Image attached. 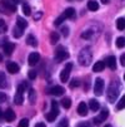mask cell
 I'll use <instances>...</instances> for the list:
<instances>
[{
    "instance_id": "cell-1",
    "label": "cell",
    "mask_w": 125,
    "mask_h": 127,
    "mask_svg": "<svg viewBox=\"0 0 125 127\" xmlns=\"http://www.w3.org/2000/svg\"><path fill=\"white\" fill-rule=\"evenodd\" d=\"M91 58H93V54L90 52V48L83 49L80 52V54H79V63H80V65L88 67L89 64H90V62H91Z\"/></svg>"
},
{
    "instance_id": "cell-2",
    "label": "cell",
    "mask_w": 125,
    "mask_h": 127,
    "mask_svg": "<svg viewBox=\"0 0 125 127\" xmlns=\"http://www.w3.org/2000/svg\"><path fill=\"white\" fill-rule=\"evenodd\" d=\"M119 92H120V89H119V86L118 83L115 82H111L109 88H108V93H106V97H108V101L110 103H114L119 96Z\"/></svg>"
},
{
    "instance_id": "cell-3",
    "label": "cell",
    "mask_w": 125,
    "mask_h": 127,
    "mask_svg": "<svg viewBox=\"0 0 125 127\" xmlns=\"http://www.w3.org/2000/svg\"><path fill=\"white\" fill-rule=\"evenodd\" d=\"M59 116V107H58V102H51V111L49 113H46V120L49 122L55 121V118Z\"/></svg>"
},
{
    "instance_id": "cell-4",
    "label": "cell",
    "mask_w": 125,
    "mask_h": 127,
    "mask_svg": "<svg viewBox=\"0 0 125 127\" xmlns=\"http://www.w3.org/2000/svg\"><path fill=\"white\" fill-rule=\"evenodd\" d=\"M68 58H69L68 50H66L64 47H59V48L56 49V52H55V61H56L58 63H60V62H63V61H65V59H68Z\"/></svg>"
},
{
    "instance_id": "cell-5",
    "label": "cell",
    "mask_w": 125,
    "mask_h": 127,
    "mask_svg": "<svg viewBox=\"0 0 125 127\" xmlns=\"http://www.w3.org/2000/svg\"><path fill=\"white\" fill-rule=\"evenodd\" d=\"M71 69H73V64H71V63H68V64L65 65V68L61 70V73H60V81H61V82H68Z\"/></svg>"
},
{
    "instance_id": "cell-6",
    "label": "cell",
    "mask_w": 125,
    "mask_h": 127,
    "mask_svg": "<svg viewBox=\"0 0 125 127\" xmlns=\"http://www.w3.org/2000/svg\"><path fill=\"white\" fill-rule=\"evenodd\" d=\"M103 89H104V81L101 78H96L95 83H94V93L96 96H101L103 95Z\"/></svg>"
},
{
    "instance_id": "cell-7",
    "label": "cell",
    "mask_w": 125,
    "mask_h": 127,
    "mask_svg": "<svg viewBox=\"0 0 125 127\" xmlns=\"http://www.w3.org/2000/svg\"><path fill=\"white\" fill-rule=\"evenodd\" d=\"M108 116H109V111L106 110V108H104V110L100 112V116H99V117H96V118H94V120H93V122H94L95 125H99L100 122H103V121H105L106 118H108Z\"/></svg>"
},
{
    "instance_id": "cell-8",
    "label": "cell",
    "mask_w": 125,
    "mask_h": 127,
    "mask_svg": "<svg viewBox=\"0 0 125 127\" xmlns=\"http://www.w3.org/2000/svg\"><path fill=\"white\" fill-rule=\"evenodd\" d=\"M6 69H8V72L9 73H11V74H15V73H18L19 72V65H18L15 62H10V63H8L6 64Z\"/></svg>"
},
{
    "instance_id": "cell-9",
    "label": "cell",
    "mask_w": 125,
    "mask_h": 127,
    "mask_svg": "<svg viewBox=\"0 0 125 127\" xmlns=\"http://www.w3.org/2000/svg\"><path fill=\"white\" fill-rule=\"evenodd\" d=\"M64 92H65L64 88L60 86H54L53 88H50V95H53V96H63Z\"/></svg>"
},
{
    "instance_id": "cell-10",
    "label": "cell",
    "mask_w": 125,
    "mask_h": 127,
    "mask_svg": "<svg viewBox=\"0 0 125 127\" xmlns=\"http://www.w3.org/2000/svg\"><path fill=\"white\" fill-rule=\"evenodd\" d=\"M39 59H40L39 53L34 52V53H31L30 56H29V59H28V62H29V64H30V65H35V64H36V63L39 62Z\"/></svg>"
},
{
    "instance_id": "cell-11",
    "label": "cell",
    "mask_w": 125,
    "mask_h": 127,
    "mask_svg": "<svg viewBox=\"0 0 125 127\" xmlns=\"http://www.w3.org/2000/svg\"><path fill=\"white\" fill-rule=\"evenodd\" d=\"M3 117H4L8 122H11V121L15 118V112L11 110V108H8L5 112H3Z\"/></svg>"
},
{
    "instance_id": "cell-12",
    "label": "cell",
    "mask_w": 125,
    "mask_h": 127,
    "mask_svg": "<svg viewBox=\"0 0 125 127\" xmlns=\"http://www.w3.org/2000/svg\"><path fill=\"white\" fill-rule=\"evenodd\" d=\"M78 113L80 116H83V117L88 115V106L85 104V102L79 103V106H78Z\"/></svg>"
},
{
    "instance_id": "cell-13",
    "label": "cell",
    "mask_w": 125,
    "mask_h": 127,
    "mask_svg": "<svg viewBox=\"0 0 125 127\" xmlns=\"http://www.w3.org/2000/svg\"><path fill=\"white\" fill-rule=\"evenodd\" d=\"M106 64H108V67L110 68V69H115L116 68V58L114 57V56H110L108 59H106Z\"/></svg>"
},
{
    "instance_id": "cell-14",
    "label": "cell",
    "mask_w": 125,
    "mask_h": 127,
    "mask_svg": "<svg viewBox=\"0 0 125 127\" xmlns=\"http://www.w3.org/2000/svg\"><path fill=\"white\" fill-rule=\"evenodd\" d=\"M14 48H15V45L13 43H5L4 47H3V49H4L6 56H10V54L13 53V50H14Z\"/></svg>"
},
{
    "instance_id": "cell-15",
    "label": "cell",
    "mask_w": 125,
    "mask_h": 127,
    "mask_svg": "<svg viewBox=\"0 0 125 127\" xmlns=\"http://www.w3.org/2000/svg\"><path fill=\"white\" fill-rule=\"evenodd\" d=\"M16 27L19 29H21V30H24L28 27V23H26L25 19H23L21 16H19V18H18V22H16Z\"/></svg>"
},
{
    "instance_id": "cell-16",
    "label": "cell",
    "mask_w": 125,
    "mask_h": 127,
    "mask_svg": "<svg viewBox=\"0 0 125 127\" xmlns=\"http://www.w3.org/2000/svg\"><path fill=\"white\" fill-rule=\"evenodd\" d=\"M104 68H105V63H104L103 61L95 62V64L93 65V70H94V72H101Z\"/></svg>"
},
{
    "instance_id": "cell-17",
    "label": "cell",
    "mask_w": 125,
    "mask_h": 127,
    "mask_svg": "<svg viewBox=\"0 0 125 127\" xmlns=\"http://www.w3.org/2000/svg\"><path fill=\"white\" fill-rule=\"evenodd\" d=\"M89 107H90L91 111H98L100 108V103L96 99H90V102H89Z\"/></svg>"
},
{
    "instance_id": "cell-18",
    "label": "cell",
    "mask_w": 125,
    "mask_h": 127,
    "mask_svg": "<svg viewBox=\"0 0 125 127\" xmlns=\"http://www.w3.org/2000/svg\"><path fill=\"white\" fill-rule=\"evenodd\" d=\"M88 9L91 10V11H96L99 9V4L94 0H90V1H88Z\"/></svg>"
},
{
    "instance_id": "cell-19",
    "label": "cell",
    "mask_w": 125,
    "mask_h": 127,
    "mask_svg": "<svg viewBox=\"0 0 125 127\" xmlns=\"http://www.w3.org/2000/svg\"><path fill=\"white\" fill-rule=\"evenodd\" d=\"M63 15H64L65 19H68V18H73V16L75 15V10H74L73 8H68V9L63 13Z\"/></svg>"
},
{
    "instance_id": "cell-20",
    "label": "cell",
    "mask_w": 125,
    "mask_h": 127,
    "mask_svg": "<svg viewBox=\"0 0 125 127\" xmlns=\"http://www.w3.org/2000/svg\"><path fill=\"white\" fill-rule=\"evenodd\" d=\"M116 28L119 30H124L125 29V19L124 18H119V19L116 20Z\"/></svg>"
},
{
    "instance_id": "cell-21",
    "label": "cell",
    "mask_w": 125,
    "mask_h": 127,
    "mask_svg": "<svg viewBox=\"0 0 125 127\" xmlns=\"http://www.w3.org/2000/svg\"><path fill=\"white\" fill-rule=\"evenodd\" d=\"M59 42V34L56 33V32H53L51 34H50V43L51 44H55V43H58Z\"/></svg>"
},
{
    "instance_id": "cell-22",
    "label": "cell",
    "mask_w": 125,
    "mask_h": 127,
    "mask_svg": "<svg viewBox=\"0 0 125 127\" xmlns=\"http://www.w3.org/2000/svg\"><path fill=\"white\" fill-rule=\"evenodd\" d=\"M23 95L21 93H16L15 96H14V103L15 104H18V106H20L21 103H23Z\"/></svg>"
},
{
    "instance_id": "cell-23",
    "label": "cell",
    "mask_w": 125,
    "mask_h": 127,
    "mask_svg": "<svg viewBox=\"0 0 125 127\" xmlns=\"http://www.w3.org/2000/svg\"><path fill=\"white\" fill-rule=\"evenodd\" d=\"M35 99H36L35 89H30V91H29V102H30V104H34V103H35Z\"/></svg>"
},
{
    "instance_id": "cell-24",
    "label": "cell",
    "mask_w": 125,
    "mask_h": 127,
    "mask_svg": "<svg viewBox=\"0 0 125 127\" xmlns=\"http://www.w3.org/2000/svg\"><path fill=\"white\" fill-rule=\"evenodd\" d=\"M3 4L5 5V8H8V9L11 10V11H15V10H16V5H15L13 1H6V0H4Z\"/></svg>"
},
{
    "instance_id": "cell-25",
    "label": "cell",
    "mask_w": 125,
    "mask_h": 127,
    "mask_svg": "<svg viewBox=\"0 0 125 127\" xmlns=\"http://www.w3.org/2000/svg\"><path fill=\"white\" fill-rule=\"evenodd\" d=\"M6 86V77L4 72H0V88H4Z\"/></svg>"
},
{
    "instance_id": "cell-26",
    "label": "cell",
    "mask_w": 125,
    "mask_h": 127,
    "mask_svg": "<svg viewBox=\"0 0 125 127\" xmlns=\"http://www.w3.org/2000/svg\"><path fill=\"white\" fill-rule=\"evenodd\" d=\"M26 42H28V44L30 45V47H36L38 45V42H36V39H35L33 35H29L28 37V39H26Z\"/></svg>"
},
{
    "instance_id": "cell-27",
    "label": "cell",
    "mask_w": 125,
    "mask_h": 127,
    "mask_svg": "<svg viewBox=\"0 0 125 127\" xmlns=\"http://www.w3.org/2000/svg\"><path fill=\"white\" fill-rule=\"evenodd\" d=\"M13 35H14L15 38H20L21 35H23V30L19 29L18 27H14V29H13Z\"/></svg>"
},
{
    "instance_id": "cell-28",
    "label": "cell",
    "mask_w": 125,
    "mask_h": 127,
    "mask_svg": "<svg viewBox=\"0 0 125 127\" xmlns=\"http://www.w3.org/2000/svg\"><path fill=\"white\" fill-rule=\"evenodd\" d=\"M61 106L64 107V108H70V106H71V99L70 98H63L61 99Z\"/></svg>"
},
{
    "instance_id": "cell-29",
    "label": "cell",
    "mask_w": 125,
    "mask_h": 127,
    "mask_svg": "<svg viewBox=\"0 0 125 127\" xmlns=\"http://www.w3.org/2000/svg\"><path fill=\"white\" fill-rule=\"evenodd\" d=\"M91 35H93L91 30H85V32L81 33V38L83 39H89V38H91Z\"/></svg>"
},
{
    "instance_id": "cell-30",
    "label": "cell",
    "mask_w": 125,
    "mask_h": 127,
    "mask_svg": "<svg viewBox=\"0 0 125 127\" xmlns=\"http://www.w3.org/2000/svg\"><path fill=\"white\" fill-rule=\"evenodd\" d=\"M116 45H118V48H123L125 45V38L124 37H119L116 39Z\"/></svg>"
},
{
    "instance_id": "cell-31",
    "label": "cell",
    "mask_w": 125,
    "mask_h": 127,
    "mask_svg": "<svg viewBox=\"0 0 125 127\" xmlns=\"http://www.w3.org/2000/svg\"><path fill=\"white\" fill-rule=\"evenodd\" d=\"M25 89H28V84L24 82V83H21L19 87H18V93H21L23 95V92H24Z\"/></svg>"
},
{
    "instance_id": "cell-32",
    "label": "cell",
    "mask_w": 125,
    "mask_h": 127,
    "mask_svg": "<svg viewBox=\"0 0 125 127\" xmlns=\"http://www.w3.org/2000/svg\"><path fill=\"white\" fill-rule=\"evenodd\" d=\"M23 13L25 15H30L31 14V10H30V6L28 4H23Z\"/></svg>"
},
{
    "instance_id": "cell-33",
    "label": "cell",
    "mask_w": 125,
    "mask_h": 127,
    "mask_svg": "<svg viewBox=\"0 0 125 127\" xmlns=\"http://www.w3.org/2000/svg\"><path fill=\"white\" fill-rule=\"evenodd\" d=\"M124 107H125V97H121L119 103H118V106H116V108H118V110H123Z\"/></svg>"
},
{
    "instance_id": "cell-34",
    "label": "cell",
    "mask_w": 125,
    "mask_h": 127,
    "mask_svg": "<svg viewBox=\"0 0 125 127\" xmlns=\"http://www.w3.org/2000/svg\"><path fill=\"white\" fill-rule=\"evenodd\" d=\"M18 127H29V121H28L26 118H23V120L19 122Z\"/></svg>"
},
{
    "instance_id": "cell-35",
    "label": "cell",
    "mask_w": 125,
    "mask_h": 127,
    "mask_svg": "<svg viewBox=\"0 0 125 127\" xmlns=\"http://www.w3.org/2000/svg\"><path fill=\"white\" fill-rule=\"evenodd\" d=\"M64 20H65V18H64V15L61 14V15H60L59 18H56V19H55L54 24H55V25H60V24H61V23H63Z\"/></svg>"
},
{
    "instance_id": "cell-36",
    "label": "cell",
    "mask_w": 125,
    "mask_h": 127,
    "mask_svg": "<svg viewBox=\"0 0 125 127\" xmlns=\"http://www.w3.org/2000/svg\"><path fill=\"white\" fill-rule=\"evenodd\" d=\"M68 125H69V122H68V120L66 118H63L60 122H59V125H58V127H68Z\"/></svg>"
},
{
    "instance_id": "cell-37",
    "label": "cell",
    "mask_w": 125,
    "mask_h": 127,
    "mask_svg": "<svg viewBox=\"0 0 125 127\" xmlns=\"http://www.w3.org/2000/svg\"><path fill=\"white\" fill-rule=\"evenodd\" d=\"M28 76H29L30 79H35V78H36V72H35V70H29Z\"/></svg>"
},
{
    "instance_id": "cell-38",
    "label": "cell",
    "mask_w": 125,
    "mask_h": 127,
    "mask_svg": "<svg viewBox=\"0 0 125 127\" xmlns=\"http://www.w3.org/2000/svg\"><path fill=\"white\" fill-rule=\"evenodd\" d=\"M80 83H79V81L78 79H73V81H71V83H70V88H75V87H78Z\"/></svg>"
},
{
    "instance_id": "cell-39",
    "label": "cell",
    "mask_w": 125,
    "mask_h": 127,
    "mask_svg": "<svg viewBox=\"0 0 125 127\" xmlns=\"http://www.w3.org/2000/svg\"><path fill=\"white\" fill-rule=\"evenodd\" d=\"M61 32H63V35H64V37H68V35H69V28H68V27L61 28Z\"/></svg>"
},
{
    "instance_id": "cell-40",
    "label": "cell",
    "mask_w": 125,
    "mask_h": 127,
    "mask_svg": "<svg viewBox=\"0 0 125 127\" xmlns=\"http://www.w3.org/2000/svg\"><path fill=\"white\" fill-rule=\"evenodd\" d=\"M0 29H1V30H6V24H5V22L1 20V19H0Z\"/></svg>"
},
{
    "instance_id": "cell-41",
    "label": "cell",
    "mask_w": 125,
    "mask_h": 127,
    "mask_svg": "<svg viewBox=\"0 0 125 127\" xmlns=\"http://www.w3.org/2000/svg\"><path fill=\"white\" fill-rule=\"evenodd\" d=\"M76 127H90V125L86 123V122H80V123L76 125Z\"/></svg>"
},
{
    "instance_id": "cell-42",
    "label": "cell",
    "mask_w": 125,
    "mask_h": 127,
    "mask_svg": "<svg viewBox=\"0 0 125 127\" xmlns=\"http://www.w3.org/2000/svg\"><path fill=\"white\" fill-rule=\"evenodd\" d=\"M5 99H6V96H5V93L0 92V103H1V102H4Z\"/></svg>"
},
{
    "instance_id": "cell-43",
    "label": "cell",
    "mask_w": 125,
    "mask_h": 127,
    "mask_svg": "<svg viewBox=\"0 0 125 127\" xmlns=\"http://www.w3.org/2000/svg\"><path fill=\"white\" fill-rule=\"evenodd\" d=\"M120 62H121V65H125V54H121V57H120Z\"/></svg>"
},
{
    "instance_id": "cell-44",
    "label": "cell",
    "mask_w": 125,
    "mask_h": 127,
    "mask_svg": "<svg viewBox=\"0 0 125 127\" xmlns=\"http://www.w3.org/2000/svg\"><path fill=\"white\" fill-rule=\"evenodd\" d=\"M34 127H46V126H45V123H43V122H39V123H36V125H35Z\"/></svg>"
},
{
    "instance_id": "cell-45",
    "label": "cell",
    "mask_w": 125,
    "mask_h": 127,
    "mask_svg": "<svg viewBox=\"0 0 125 127\" xmlns=\"http://www.w3.org/2000/svg\"><path fill=\"white\" fill-rule=\"evenodd\" d=\"M11 1H13V3H14V4L16 5V4H19V3H21L23 0H11Z\"/></svg>"
},
{
    "instance_id": "cell-46",
    "label": "cell",
    "mask_w": 125,
    "mask_h": 127,
    "mask_svg": "<svg viewBox=\"0 0 125 127\" xmlns=\"http://www.w3.org/2000/svg\"><path fill=\"white\" fill-rule=\"evenodd\" d=\"M101 3H103V4H108L109 0H101Z\"/></svg>"
},
{
    "instance_id": "cell-47",
    "label": "cell",
    "mask_w": 125,
    "mask_h": 127,
    "mask_svg": "<svg viewBox=\"0 0 125 127\" xmlns=\"http://www.w3.org/2000/svg\"><path fill=\"white\" fill-rule=\"evenodd\" d=\"M1 118H3V111L0 110V120H1Z\"/></svg>"
},
{
    "instance_id": "cell-48",
    "label": "cell",
    "mask_w": 125,
    "mask_h": 127,
    "mask_svg": "<svg viewBox=\"0 0 125 127\" xmlns=\"http://www.w3.org/2000/svg\"><path fill=\"white\" fill-rule=\"evenodd\" d=\"M104 127H111V126H110V125H105Z\"/></svg>"
}]
</instances>
